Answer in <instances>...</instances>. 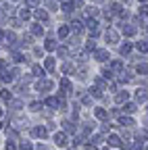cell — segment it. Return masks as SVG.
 I'll use <instances>...</instances> for the list:
<instances>
[{"label": "cell", "instance_id": "obj_1", "mask_svg": "<svg viewBox=\"0 0 148 150\" xmlns=\"http://www.w3.org/2000/svg\"><path fill=\"white\" fill-rule=\"evenodd\" d=\"M54 142H57V146H67V134L65 131H59V134H54Z\"/></svg>", "mask_w": 148, "mask_h": 150}, {"label": "cell", "instance_id": "obj_2", "mask_svg": "<svg viewBox=\"0 0 148 150\" xmlns=\"http://www.w3.org/2000/svg\"><path fill=\"white\" fill-rule=\"evenodd\" d=\"M71 90V83H69V79L65 77V79H61V92H59V98H63L65 94Z\"/></svg>", "mask_w": 148, "mask_h": 150}, {"label": "cell", "instance_id": "obj_3", "mask_svg": "<svg viewBox=\"0 0 148 150\" xmlns=\"http://www.w3.org/2000/svg\"><path fill=\"white\" fill-rule=\"evenodd\" d=\"M38 90H40V92H42V90H44V92L52 90V81H50V79H40V81H38Z\"/></svg>", "mask_w": 148, "mask_h": 150}, {"label": "cell", "instance_id": "obj_4", "mask_svg": "<svg viewBox=\"0 0 148 150\" xmlns=\"http://www.w3.org/2000/svg\"><path fill=\"white\" fill-rule=\"evenodd\" d=\"M106 40H108V44H115L119 40V33L115 29H106Z\"/></svg>", "mask_w": 148, "mask_h": 150}, {"label": "cell", "instance_id": "obj_5", "mask_svg": "<svg viewBox=\"0 0 148 150\" xmlns=\"http://www.w3.org/2000/svg\"><path fill=\"white\" fill-rule=\"evenodd\" d=\"M136 98H138V102H146V100H148V90H146V88H140V90L136 92Z\"/></svg>", "mask_w": 148, "mask_h": 150}, {"label": "cell", "instance_id": "obj_6", "mask_svg": "<svg viewBox=\"0 0 148 150\" xmlns=\"http://www.w3.org/2000/svg\"><path fill=\"white\" fill-rule=\"evenodd\" d=\"M31 134H33L35 138H42V140H44V138L48 136V134H46V129H44V127H33V129H31Z\"/></svg>", "mask_w": 148, "mask_h": 150}, {"label": "cell", "instance_id": "obj_7", "mask_svg": "<svg viewBox=\"0 0 148 150\" xmlns=\"http://www.w3.org/2000/svg\"><path fill=\"white\" fill-rule=\"evenodd\" d=\"M127 98H129V94H127V92H119L117 96H115V102L123 104V102H127Z\"/></svg>", "mask_w": 148, "mask_h": 150}, {"label": "cell", "instance_id": "obj_8", "mask_svg": "<svg viewBox=\"0 0 148 150\" xmlns=\"http://www.w3.org/2000/svg\"><path fill=\"white\" fill-rule=\"evenodd\" d=\"M108 144H110V146H115V148H119L123 142H121V138H119V136H108Z\"/></svg>", "mask_w": 148, "mask_h": 150}, {"label": "cell", "instance_id": "obj_9", "mask_svg": "<svg viewBox=\"0 0 148 150\" xmlns=\"http://www.w3.org/2000/svg\"><path fill=\"white\" fill-rule=\"evenodd\" d=\"M94 115H96V119H100V121H104V119L108 117V112H106L104 108H96V110H94Z\"/></svg>", "mask_w": 148, "mask_h": 150}, {"label": "cell", "instance_id": "obj_10", "mask_svg": "<svg viewBox=\"0 0 148 150\" xmlns=\"http://www.w3.org/2000/svg\"><path fill=\"white\" fill-rule=\"evenodd\" d=\"M106 59H108V52H106V50H98V52H96V61L104 63Z\"/></svg>", "mask_w": 148, "mask_h": 150}, {"label": "cell", "instance_id": "obj_11", "mask_svg": "<svg viewBox=\"0 0 148 150\" xmlns=\"http://www.w3.org/2000/svg\"><path fill=\"white\" fill-rule=\"evenodd\" d=\"M35 19H38V21H46V19H48V13L46 11H35Z\"/></svg>", "mask_w": 148, "mask_h": 150}, {"label": "cell", "instance_id": "obj_12", "mask_svg": "<svg viewBox=\"0 0 148 150\" xmlns=\"http://www.w3.org/2000/svg\"><path fill=\"white\" fill-rule=\"evenodd\" d=\"M63 125H65V131H69V134H75V125H73L71 121H63Z\"/></svg>", "mask_w": 148, "mask_h": 150}, {"label": "cell", "instance_id": "obj_13", "mask_svg": "<svg viewBox=\"0 0 148 150\" xmlns=\"http://www.w3.org/2000/svg\"><path fill=\"white\" fill-rule=\"evenodd\" d=\"M119 123L125 125V127H132V125H134V121L129 119V117H119Z\"/></svg>", "mask_w": 148, "mask_h": 150}, {"label": "cell", "instance_id": "obj_14", "mask_svg": "<svg viewBox=\"0 0 148 150\" xmlns=\"http://www.w3.org/2000/svg\"><path fill=\"white\" fill-rule=\"evenodd\" d=\"M31 71H33L35 77H42V75H44V69H42L40 65H33V69H31Z\"/></svg>", "mask_w": 148, "mask_h": 150}, {"label": "cell", "instance_id": "obj_15", "mask_svg": "<svg viewBox=\"0 0 148 150\" xmlns=\"http://www.w3.org/2000/svg\"><path fill=\"white\" fill-rule=\"evenodd\" d=\"M31 33H33V35H42V33H44V27H42V25H33V27H31Z\"/></svg>", "mask_w": 148, "mask_h": 150}, {"label": "cell", "instance_id": "obj_16", "mask_svg": "<svg viewBox=\"0 0 148 150\" xmlns=\"http://www.w3.org/2000/svg\"><path fill=\"white\" fill-rule=\"evenodd\" d=\"M129 52H132V44L125 42V44L121 46V54H129Z\"/></svg>", "mask_w": 148, "mask_h": 150}, {"label": "cell", "instance_id": "obj_17", "mask_svg": "<svg viewBox=\"0 0 148 150\" xmlns=\"http://www.w3.org/2000/svg\"><path fill=\"white\" fill-rule=\"evenodd\" d=\"M0 98L8 102V100H11V92H8V90H0Z\"/></svg>", "mask_w": 148, "mask_h": 150}, {"label": "cell", "instance_id": "obj_18", "mask_svg": "<svg viewBox=\"0 0 148 150\" xmlns=\"http://www.w3.org/2000/svg\"><path fill=\"white\" fill-rule=\"evenodd\" d=\"M67 35H69V27H65V25L59 27V38H67Z\"/></svg>", "mask_w": 148, "mask_h": 150}, {"label": "cell", "instance_id": "obj_19", "mask_svg": "<svg viewBox=\"0 0 148 150\" xmlns=\"http://www.w3.org/2000/svg\"><path fill=\"white\" fill-rule=\"evenodd\" d=\"M136 46H138V50H140V52H148V42H138Z\"/></svg>", "mask_w": 148, "mask_h": 150}, {"label": "cell", "instance_id": "obj_20", "mask_svg": "<svg viewBox=\"0 0 148 150\" xmlns=\"http://www.w3.org/2000/svg\"><path fill=\"white\" fill-rule=\"evenodd\" d=\"M19 148H21V150H33V144H31V142H21Z\"/></svg>", "mask_w": 148, "mask_h": 150}, {"label": "cell", "instance_id": "obj_21", "mask_svg": "<svg viewBox=\"0 0 148 150\" xmlns=\"http://www.w3.org/2000/svg\"><path fill=\"white\" fill-rule=\"evenodd\" d=\"M44 48H46V50H54V48H57V44H54V40H46Z\"/></svg>", "mask_w": 148, "mask_h": 150}, {"label": "cell", "instance_id": "obj_22", "mask_svg": "<svg viewBox=\"0 0 148 150\" xmlns=\"http://www.w3.org/2000/svg\"><path fill=\"white\" fill-rule=\"evenodd\" d=\"M123 108H125V112H134V110H136V104H132V102H125V106H123Z\"/></svg>", "mask_w": 148, "mask_h": 150}, {"label": "cell", "instance_id": "obj_23", "mask_svg": "<svg viewBox=\"0 0 148 150\" xmlns=\"http://www.w3.org/2000/svg\"><path fill=\"white\" fill-rule=\"evenodd\" d=\"M46 104L48 106H59V98H46Z\"/></svg>", "mask_w": 148, "mask_h": 150}, {"label": "cell", "instance_id": "obj_24", "mask_svg": "<svg viewBox=\"0 0 148 150\" xmlns=\"http://www.w3.org/2000/svg\"><path fill=\"white\" fill-rule=\"evenodd\" d=\"M44 65H46V69H48V71H52V69H54V59H46V63H44Z\"/></svg>", "mask_w": 148, "mask_h": 150}, {"label": "cell", "instance_id": "obj_25", "mask_svg": "<svg viewBox=\"0 0 148 150\" xmlns=\"http://www.w3.org/2000/svg\"><path fill=\"white\" fill-rule=\"evenodd\" d=\"M71 29H73V31H81V23H79V21H73V23H71Z\"/></svg>", "mask_w": 148, "mask_h": 150}, {"label": "cell", "instance_id": "obj_26", "mask_svg": "<svg viewBox=\"0 0 148 150\" xmlns=\"http://www.w3.org/2000/svg\"><path fill=\"white\" fill-rule=\"evenodd\" d=\"M123 33L125 35H134L136 33V27H123Z\"/></svg>", "mask_w": 148, "mask_h": 150}, {"label": "cell", "instance_id": "obj_27", "mask_svg": "<svg viewBox=\"0 0 148 150\" xmlns=\"http://www.w3.org/2000/svg\"><path fill=\"white\" fill-rule=\"evenodd\" d=\"M13 61H15V63H23L25 59H23V54H19V52H15V56H13Z\"/></svg>", "mask_w": 148, "mask_h": 150}, {"label": "cell", "instance_id": "obj_28", "mask_svg": "<svg viewBox=\"0 0 148 150\" xmlns=\"http://www.w3.org/2000/svg\"><path fill=\"white\" fill-rule=\"evenodd\" d=\"M71 71H73V65L71 63H65L63 65V73H71Z\"/></svg>", "mask_w": 148, "mask_h": 150}, {"label": "cell", "instance_id": "obj_29", "mask_svg": "<svg viewBox=\"0 0 148 150\" xmlns=\"http://www.w3.org/2000/svg\"><path fill=\"white\" fill-rule=\"evenodd\" d=\"M121 67H123V65H121L119 61H115L113 65H110V69H113V71H121Z\"/></svg>", "mask_w": 148, "mask_h": 150}, {"label": "cell", "instance_id": "obj_30", "mask_svg": "<svg viewBox=\"0 0 148 150\" xmlns=\"http://www.w3.org/2000/svg\"><path fill=\"white\" fill-rule=\"evenodd\" d=\"M29 108H31V110H40V108H42V104H40V102H31V104H29Z\"/></svg>", "mask_w": 148, "mask_h": 150}, {"label": "cell", "instance_id": "obj_31", "mask_svg": "<svg viewBox=\"0 0 148 150\" xmlns=\"http://www.w3.org/2000/svg\"><path fill=\"white\" fill-rule=\"evenodd\" d=\"M67 54H69V50H67L65 46H61V48H59V56H67Z\"/></svg>", "mask_w": 148, "mask_h": 150}, {"label": "cell", "instance_id": "obj_32", "mask_svg": "<svg viewBox=\"0 0 148 150\" xmlns=\"http://www.w3.org/2000/svg\"><path fill=\"white\" fill-rule=\"evenodd\" d=\"M136 69H138V73H148V67L146 65H138Z\"/></svg>", "mask_w": 148, "mask_h": 150}, {"label": "cell", "instance_id": "obj_33", "mask_svg": "<svg viewBox=\"0 0 148 150\" xmlns=\"http://www.w3.org/2000/svg\"><path fill=\"white\" fill-rule=\"evenodd\" d=\"M71 8H73V4H71V2H65V4H63V11H65V13H69Z\"/></svg>", "mask_w": 148, "mask_h": 150}, {"label": "cell", "instance_id": "obj_34", "mask_svg": "<svg viewBox=\"0 0 148 150\" xmlns=\"http://www.w3.org/2000/svg\"><path fill=\"white\" fill-rule=\"evenodd\" d=\"M21 19H29V11L27 8H21Z\"/></svg>", "mask_w": 148, "mask_h": 150}, {"label": "cell", "instance_id": "obj_35", "mask_svg": "<svg viewBox=\"0 0 148 150\" xmlns=\"http://www.w3.org/2000/svg\"><path fill=\"white\" fill-rule=\"evenodd\" d=\"M140 13H142V15H148V4H142V6H140Z\"/></svg>", "mask_w": 148, "mask_h": 150}, {"label": "cell", "instance_id": "obj_36", "mask_svg": "<svg viewBox=\"0 0 148 150\" xmlns=\"http://www.w3.org/2000/svg\"><path fill=\"white\" fill-rule=\"evenodd\" d=\"M11 106H13V108H15V110H19V108H21V106H23V104H21V102H19V100H17V102H13V104H11Z\"/></svg>", "mask_w": 148, "mask_h": 150}, {"label": "cell", "instance_id": "obj_37", "mask_svg": "<svg viewBox=\"0 0 148 150\" xmlns=\"http://www.w3.org/2000/svg\"><path fill=\"white\" fill-rule=\"evenodd\" d=\"M27 4H29V6H38L40 0H27Z\"/></svg>", "mask_w": 148, "mask_h": 150}, {"label": "cell", "instance_id": "obj_38", "mask_svg": "<svg viewBox=\"0 0 148 150\" xmlns=\"http://www.w3.org/2000/svg\"><path fill=\"white\" fill-rule=\"evenodd\" d=\"M4 150H17V148H15V144H13V142H8V144L4 146Z\"/></svg>", "mask_w": 148, "mask_h": 150}, {"label": "cell", "instance_id": "obj_39", "mask_svg": "<svg viewBox=\"0 0 148 150\" xmlns=\"http://www.w3.org/2000/svg\"><path fill=\"white\" fill-rule=\"evenodd\" d=\"M88 48H90V50H94V48H96V42H94V40H90V42H88Z\"/></svg>", "mask_w": 148, "mask_h": 150}, {"label": "cell", "instance_id": "obj_40", "mask_svg": "<svg viewBox=\"0 0 148 150\" xmlns=\"http://www.w3.org/2000/svg\"><path fill=\"white\" fill-rule=\"evenodd\" d=\"M86 150H98V148H96L94 144H86Z\"/></svg>", "mask_w": 148, "mask_h": 150}, {"label": "cell", "instance_id": "obj_41", "mask_svg": "<svg viewBox=\"0 0 148 150\" xmlns=\"http://www.w3.org/2000/svg\"><path fill=\"white\" fill-rule=\"evenodd\" d=\"M35 150H48L46 146H38V148H35Z\"/></svg>", "mask_w": 148, "mask_h": 150}, {"label": "cell", "instance_id": "obj_42", "mask_svg": "<svg viewBox=\"0 0 148 150\" xmlns=\"http://www.w3.org/2000/svg\"><path fill=\"white\" fill-rule=\"evenodd\" d=\"M0 38H2V31H0Z\"/></svg>", "mask_w": 148, "mask_h": 150}, {"label": "cell", "instance_id": "obj_43", "mask_svg": "<svg viewBox=\"0 0 148 150\" xmlns=\"http://www.w3.org/2000/svg\"><path fill=\"white\" fill-rule=\"evenodd\" d=\"M0 129H2V123H0Z\"/></svg>", "mask_w": 148, "mask_h": 150}, {"label": "cell", "instance_id": "obj_44", "mask_svg": "<svg viewBox=\"0 0 148 150\" xmlns=\"http://www.w3.org/2000/svg\"><path fill=\"white\" fill-rule=\"evenodd\" d=\"M0 115H2V110H0Z\"/></svg>", "mask_w": 148, "mask_h": 150}, {"label": "cell", "instance_id": "obj_45", "mask_svg": "<svg viewBox=\"0 0 148 150\" xmlns=\"http://www.w3.org/2000/svg\"><path fill=\"white\" fill-rule=\"evenodd\" d=\"M140 2H144V0H140Z\"/></svg>", "mask_w": 148, "mask_h": 150}, {"label": "cell", "instance_id": "obj_46", "mask_svg": "<svg viewBox=\"0 0 148 150\" xmlns=\"http://www.w3.org/2000/svg\"><path fill=\"white\" fill-rule=\"evenodd\" d=\"M146 110H148V108H146Z\"/></svg>", "mask_w": 148, "mask_h": 150}]
</instances>
